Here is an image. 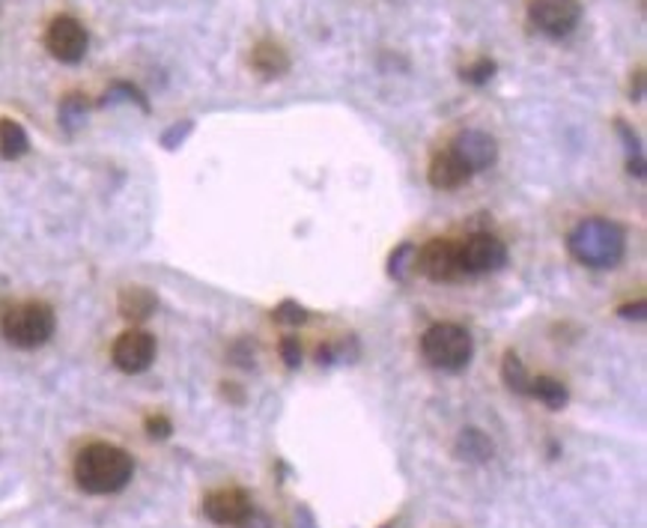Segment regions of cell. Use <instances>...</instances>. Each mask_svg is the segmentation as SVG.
Segmentation results:
<instances>
[{
  "label": "cell",
  "instance_id": "obj_33",
  "mask_svg": "<svg viewBox=\"0 0 647 528\" xmlns=\"http://www.w3.org/2000/svg\"><path fill=\"white\" fill-rule=\"evenodd\" d=\"M385 528H394V526H385Z\"/></svg>",
  "mask_w": 647,
  "mask_h": 528
},
{
  "label": "cell",
  "instance_id": "obj_15",
  "mask_svg": "<svg viewBox=\"0 0 647 528\" xmlns=\"http://www.w3.org/2000/svg\"><path fill=\"white\" fill-rule=\"evenodd\" d=\"M492 454H495V448H492V442L487 433H480V430H475V428L463 430V433H459V439H457L459 460L487 463V460H492Z\"/></svg>",
  "mask_w": 647,
  "mask_h": 528
},
{
  "label": "cell",
  "instance_id": "obj_11",
  "mask_svg": "<svg viewBox=\"0 0 647 528\" xmlns=\"http://www.w3.org/2000/svg\"><path fill=\"white\" fill-rule=\"evenodd\" d=\"M451 149L457 153L459 161H463L471 173H475V170L492 168L495 158H499V144H495V137L480 132V129H466V132H459V135L454 137Z\"/></svg>",
  "mask_w": 647,
  "mask_h": 528
},
{
  "label": "cell",
  "instance_id": "obj_32",
  "mask_svg": "<svg viewBox=\"0 0 647 528\" xmlns=\"http://www.w3.org/2000/svg\"><path fill=\"white\" fill-rule=\"evenodd\" d=\"M236 528H268V519L260 517L257 511H254V514H251V517H248L242 526H236Z\"/></svg>",
  "mask_w": 647,
  "mask_h": 528
},
{
  "label": "cell",
  "instance_id": "obj_30",
  "mask_svg": "<svg viewBox=\"0 0 647 528\" xmlns=\"http://www.w3.org/2000/svg\"><path fill=\"white\" fill-rule=\"evenodd\" d=\"M296 526H299V528H320V526H316V517H313V511L308 505L296 507Z\"/></svg>",
  "mask_w": 647,
  "mask_h": 528
},
{
  "label": "cell",
  "instance_id": "obj_4",
  "mask_svg": "<svg viewBox=\"0 0 647 528\" xmlns=\"http://www.w3.org/2000/svg\"><path fill=\"white\" fill-rule=\"evenodd\" d=\"M57 328V316L51 304L45 302H24L10 308L0 320V332L19 349H36L51 340Z\"/></svg>",
  "mask_w": 647,
  "mask_h": 528
},
{
  "label": "cell",
  "instance_id": "obj_1",
  "mask_svg": "<svg viewBox=\"0 0 647 528\" xmlns=\"http://www.w3.org/2000/svg\"><path fill=\"white\" fill-rule=\"evenodd\" d=\"M72 472L84 493L111 495L125 490V483L132 481L134 460L129 451L117 448L111 442H93L79 451Z\"/></svg>",
  "mask_w": 647,
  "mask_h": 528
},
{
  "label": "cell",
  "instance_id": "obj_3",
  "mask_svg": "<svg viewBox=\"0 0 647 528\" xmlns=\"http://www.w3.org/2000/svg\"><path fill=\"white\" fill-rule=\"evenodd\" d=\"M421 356L435 371L457 373L469 368L471 356H475V340H471L469 328L457 326V323H435L421 337Z\"/></svg>",
  "mask_w": 647,
  "mask_h": 528
},
{
  "label": "cell",
  "instance_id": "obj_13",
  "mask_svg": "<svg viewBox=\"0 0 647 528\" xmlns=\"http://www.w3.org/2000/svg\"><path fill=\"white\" fill-rule=\"evenodd\" d=\"M251 69L263 75V79H280V75H287L290 72V55L278 46V43H272V39H263L254 46L251 51Z\"/></svg>",
  "mask_w": 647,
  "mask_h": 528
},
{
  "label": "cell",
  "instance_id": "obj_6",
  "mask_svg": "<svg viewBox=\"0 0 647 528\" xmlns=\"http://www.w3.org/2000/svg\"><path fill=\"white\" fill-rule=\"evenodd\" d=\"M45 48L60 63H81L89 48L87 27L72 15H57L45 31Z\"/></svg>",
  "mask_w": 647,
  "mask_h": 528
},
{
  "label": "cell",
  "instance_id": "obj_27",
  "mask_svg": "<svg viewBox=\"0 0 647 528\" xmlns=\"http://www.w3.org/2000/svg\"><path fill=\"white\" fill-rule=\"evenodd\" d=\"M227 356L239 368H254V347H251V340H236Z\"/></svg>",
  "mask_w": 647,
  "mask_h": 528
},
{
  "label": "cell",
  "instance_id": "obj_7",
  "mask_svg": "<svg viewBox=\"0 0 647 528\" xmlns=\"http://www.w3.org/2000/svg\"><path fill=\"white\" fill-rule=\"evenodd\" d=\"M459 248V269L463 275H487L502 269L507 263V248L492 233H471Z\"/></svg>",
  "mask_w": 647,
  "mask_h": 528
},
{
  "label": "cell",
  "instance_id": "obj_25",
  "mask_svg": "<svg viewBox=\"0 0 647 528\" xmlns=\"http://www.w3.org/2000/svg\"><path fill=\"white\" fill-rule=\"evenodd\" d=\"M191 132H194V120H179V123L170 125L168 132L161 135V146H165V149H179V146L185 144V137H189Z\"/></svg>",
  "mask_w": 647,
  "mask_h": 528
},
{
  "label": "cell",
  "instance_id": "obj_24",
  "mask_svg": "<svg viewBox=\"0 0 647 528\" xmlns=\"http://www.w3.org/2000/svg\"><path fill=\"white\" fill-rule=\"evenodd\" d=\"M275 323H284V326H302L304 320H308V311H304L302 304L292 302V299H287V302H280L278 308H275Z\"/></svg>",
  "mask_w": 647,
  "mask_h": 528
},
{
  "label": "cell",
  "instance_id": "obj_5",
  "mask_svg": "<svg viewBox=\"0 0 647 528\" xmlns=\"http://www.w3.org/2000/svg\"><path fill=\"white\" fill-rule=\"evenodd\" d=\"M528 19L540 34L561 39V36H570L579 27L582 3L579 0H531Z\"/></svg>",
  "mask_w": 647,
  "mask_h": 528
},
{
  "label": "cell",
  "instance_id": "obj_14",
  "mask_svg": "<svg viewBox=\"0 0 647 528\" xmlns=\"http://www.w3.org/2000/svg\"><path fill=\"white\" fill-rule=\"evenodd\" d=\"M158 299L156 292L146 290V287H125L120 292V314L125 320H132V323H144L149 316L156 314Z\"/></svg>",
  "mask_w": 647,
  "mask_h": 528
},
{
  "label": "cell",
  "instance_id": "obj_19",
  "mask_svg": "<svg viewBox=\"0 0 647 528\" xmlns=\"http://www.w3.org/2000/svg\"><path fill=\"white\" fill-rule=\"evenodd\" d=\"M120 101H132L141 111L149 113V101H146V96L137 91L134 84H129V81H113L111 87L105 91V96L99 99V108H111V105H120Z\"/></svg>",
  "mask_w": 647,
  "mask_h": 528
},
{
  "label": "cell",
  "instance_id": "obj_10",
  "mask_svg": "<svg viewBox=\"0 0 647 528\" xmlns=\"http://www.w3.org/2000/svg\"><path fill=\"white\" fill-rule=\"evenodd\" d=\"M111 359L123 373H144L156 359V337L137 332V328L123 332L113 340Z\"/></svg>",
  "mask_w": 647,
  "mask_h": 528
},
{
  "label": "cell",
  "instance_id": "obj_31",
  "mask_svg": "<svg viewBox=\"0 0 647 528\" xmlns=\"http://www.w3.org/2000/svg\"><path fill=\"white\" fill-rule=\"evenodd\" d=\"M621 316H626V320H645V302L624 304V308H621Z\"/></svg>",
  "mask_w": 647,
  "mask_h": 528
},
{
  "label": "cell",
  "instance_id": "obj_21",
  "mask_svg": "<svg viewBox=\"0 0 647 528\" xmlns=\"http://www.w3.org/2000/svg\"><path fill=\"white\" fill-rule=\"evenodd\" d=\"M614 129H618V135L624 137L626 153H630V173H636L638 180L645 177V149H642V141L638 135L624 123V120H614Z\"/></svg>",
  "mask_w": 647,
  "mask_h": 528
},
{
  "label": "cell",
  "instance_id": "obj_22",
  "mask_svg": "<svg viewBox=\"0 0 647 528\" xmlns=\"http://www.w3.org/2000/svg\"><path fill=\"white\" fill-rule=\"evenodd\" d=\"M415 260H418V248H415L412 242H403V245L391 254V278H394V281H406L409 272H412Z\"/></svg>",
  "mask_w": 647,
  "mask_h": 528
},
{
  "label": "cell",
  "instance_id": "obj_18",
  "mask_svg": "<svg viewBox=\"0 0 647 528\" xmlns=\"http://www.w3.org/2000/svg\"><path fill=\"white\" fill-rule=\"evenodd\" d=\"M87 113H89V101L87 96H81V93H69L67 99L60 101V125L67 129V132H79L81 125L87 123Z\"/></svg>",
  "mask_w": 647,
  "mask_h": 528
},
{
  "label": "cell",
  "instance_id": "obj_23",
  "mask_svg": "<svg viewBox=\"0 0 647 528\" xmlns=\"http://www.w3.org/2000/svg\"><path fill=\"white\" fill-rule=\"evenodd\" d=\"M495 72H499V63H495V60H490V57H478V60L469 63L459 75H463V81L471 84V87H483V84H490Z\"/></svg>",
  "mask_w": 647,
  "mask_h": 528
},
{
  "label": "cell",
  "instance_id": "obj_26",
  "mask_svg": "<svg viewBox=\"0 0 647 528\" xmlns=\"http://www.w3.org/2000/svg\"><path fill=\"white\" fill-rule=\"evenodd\" d=\"M280 359L287 368H299L302 364V344H299V337L287 335L280 340Z\"/></svg>",
  "mask_w": 647,
  "mask_h": 528
},
{
  "label": "cell",
  "instance_id": "obj_20",
  "mask_svg": "<svg viewBox=\"0 0 647 528\" xmlns=\"http://www.w3.org/2000/svg\"><path fill=\"white\" fill-rule=\"evenodd\" d=\"M502 380L514 394H528V388H531V376H528V371H525V364L519 361L516 352H504Z\"/></svg>",
  "mask_w": 647,
  "mask_h": 528
},
{
  "label": "cell",
  "instance_id": "obj_28",
  "mask_svg": "<svg viewBox=\"0 0 647 528\" xmlns=\"http://www.w3.org/2000/svg\"><path fill=\"white\" fill-rule=\"evenodd\" d=\"M144 428L153 439H168L170 433H173V424H170V418L165 416H149L144 421Z\"/></svg>",
  "mask_w": 647,
  "mask_h": 528
},
{
  "label": "cell",
  "instance_id": "obj_9",
  "mask_svg": "<svg viewBox=\"0 0 647 528\" xmlns=\"http://www.w3.org/2000/svg\"><path fill=\"white\" fill-rule=\"evenodd\" d=\"M415 266L421 269V275H427L430 281H457L463 278L459 269V248L451 239H430L421 251Z\"/></svg>",
  "mask_w": 647,
  "mask_h": 528
},
{
  "label": "cell",
  "instance_id": "obj_29",
  "mask_svg": "<svg viewBox=\"0 0 647 528\" xmlns=\"http://www.w3.org/2000/svg\"><path fill=\"white\" fill-rule=\"evenodd\" d=\"M630 99L633 101L645 99V69H636V72H633V81H630Z\"/></svg>",
  "mask_w": 647,
  "mask_h": 528
},
{
  "label": "cell",
  "instance_id": "obj_17",
  "mask_svg": "<svg viewBox=\"0 0 647 528\" xmlns=\"http://www.w3.org/2000/svg\"><path fill=\"white\" fill-rule=\"evenodd\" d=\"M528 394L537 397L543 406H549V409H564L570 400L567 385L561 383V380H552V376H537V380H531Z\"/></svg>",
  "mask_w": 647,
  "mask_h": 528
},
{
  "label": "cell",
  "instance_id": "obj_2",
  "mask_svg": "<svg viewBox=\"0 0 647 528\" xmlns=\"http://www.w3.org/2000/svg\"><path fill=\"white\" fill-rule=\"evenodd\" d=\"M567 248L588 269H614L624 260L626 237L609 218H585L573 227Z\"/></svg>",
  "mask_w": 647,
  "mask_h": 528
},
{
  "label": "cell",
  "instance_id": "obj_16",
  "mask_svg": "<svg viewBox=\"0 0 647 528\" xmlns=\"http://www.w3.org/2000/svg\"><path fill=\"white\" fill-rule=\"evenodd\" d=\"M31 149V137L15 120H0V158H22Z\"/></svg>",
  "mask_w": 647,
  "mask_h": 528
},
{
  "label": "cell",
  "instance_id": "obj_12",
  "mask_svg": "<svg viewBox=\"0 0 647 528\" xmlns=\"http://www.w3.org/2000/svg\"><path fill=\"white\" fill-rule=\"evenodd\" d=\"M430 185L439 189V192H454L459 185H466L471 177V170L463 165L457 158L454 149H445V153H435L433 161H430Z\"/></svg>",
  "mask_w": 647,
  "mask_h": 528
},
{
  "label": "cell",
  "instance_id": "obj_8",
  "mask_svg": "<svg viewBox=\"0 0 647 528\" xmlns=\"http://www.w3.org/2000/svg\"><path fill=\"white\" fill-rule=\"evenodd\" d=\"M203 514L215 526H242L254 514V502L239 487H224L203 499Z\"/></svg>",
  "mask_w": 647,
  "mask_h": 528
}]
</instances>
